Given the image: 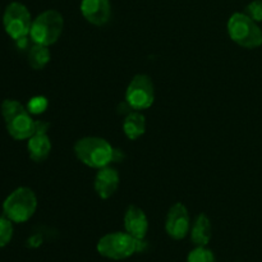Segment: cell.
Listing matches in <instances>:
<instances>
[{"label": "cell", "mask_w": 262, "mask_h": 262, "mask_svg": "<svg viewBox=\"0 0 262 262\" xmlns=\"http://www.w3.org/2000/svg\"><path fill=\"white\" fill-rule=\"evenodd\" d=\"M246 14L255 22H262V0H253L246 8Z\"/></svg>", "instance_id": "cell-20"}, {"label": "cell", "mask_w": 262, "mask_h": 262, "mask_svg": "<svg viewBox=\"0 0 262 262\" xmlns=\"http://www.w3.org/2000/svg\"><path fill=\"white\" fill-rule=\"evenodd\" d=\"M50 50L48 46L35 43L28 51V64L35 71H41L50 61Z\"/></svg>", "instance_id": "cell-16"}, {"label": "cell", "mask_w": 262, "mask_h": 262, "mask_svg": "<svg viewBox=\"0 0 262 262\" xmlns=\"http://www.w3.org/2000/svg\"><path fill=\"white\" fill-rule=\"evenodd\" d=\"M155 100L152 79L147 74H137L129 82L125 91V102L133 110L148 109Z\"/></svg>", "instance_id": "cell-8"}, {"label": "cell", "mask_w": 262, "mask_h": 262, "mask_svg": "<svg viewBox=\"0 0 262 262\" xmlns=\"http://www.w3.org/2000/svg\"><path fill=\"white\" fill-rule=\"evenodd\" d=\"M2 115L8 133L14 140H28L36 133V122L32 119L27 107L17 100H4L2 102Z\"/></svg>", "instance_id": "cell-2"}, {"label": "cell", "mask_w": 262, "mask_h": 262, "mask_svg": "<svg viewBox=\"0 0 262 262\" xmlns=\"http://www.w3.org/2000/svg\"><path fill=\"white\" fill-rule=\"evenodd\" d=\"M3 23L8 35L13 40L18 41L30 35L31 26H32V18H31L30 10L22 3H10L5 8Z\"/></svg>", "instance_id": "cell-7"}, {"label": "cell", "mask_w": 262, "mask_h": 262, "mask_svg": "<svg viewBox=\"0 0 262 262\" xmlns=\"http://www.w3.org/2000/svg\"><path fill=\"white\" fill-rule=\"evenodd\" d=\"M125 232L137 239H145L148 230V220L145 211L137 206H129L124 214Z\"/></svg>", "instance_id": "cell-12"}, {"label": "cell", "mask_w": 262, "mask_h": 262, "mask_svg": "<svg viewBox=\"0 0 262 262\" xmlns=\"http://www.w3.org/2000/svg\"><path fill=\"white\" fill-rule=\"evenodd\" d=\"M13 222L7 216L0 217V247H5L13 238Z\"/></svg>", "instance_id": "cell-18"}, {"label": "cell", "mask_w": 262, "mask_h": 262, "mask_svg": "<svg viewBox=\"0 0 262 262\" xmlns=\"http://www.w3.org/2000/svg\"><path fill=\"white\" fill-rule=\"evenodd\" d=\"M189 229H191V220H189L188 210L183 204L177 202L169 209L165 222L166 233L173 239L181 241L186 238Z\"/></svg>", "instance_id": "cell-9"}, {"label": "cell", "mask_w": 262, "mask_h": 262, "mask_svg": "<svg viewBox=\"0 0 262 262\" xmlns=\"http://www.w3.org/2000/svg\"><path fill=\"white\" fill-rule=\"evenodd\" d=\"M230 38L246 49H256L262 45V31L257 22L246 13H234L228 20Z\"/></svg>", "instance_id": "cell-6"}, {"label": "cell", "mask_w": 262, "mask_h": 262, "mask_svg": "<svg viewBox=\"0 0 262 262\" xmlns=\"http://www.w3.org/2000/svg\"><path fill=\"white\" fill-rule=\"evenodd\" d=\"M74 154L84 165L94 169H101L115 160L117 151L104 138L83 137L74 145Z\"/></svg>", "instance_id": "cell-1"}, {"label": "cell", "mask_w": 262, "mask_h": 262, "mask_svg": "<svg viewBox=\"0 0 262 262\" xmlns=\"http://www.w3.org/2000/svg\"><path fill=\"white\" fill-rule=\"evenodd\" d=\"M64 28L63 15L58 10L49 9L32 20L30 36L35 43L50 46L60 37Z\"/></svg>", "instance_id": "cell-5"}, {"label": "cell", "mask_w": 262, "mask_h": 262, "mask_svg": "<svg viewBox=\"0 0 262 262\" xmlns=\"http://www.w3.org/2000/svg\"><path fill=\"white\" fill-rule=\"evenodd\" d=\"M81 13L91 25L104 26L109 22L112 7L109 0H82Z\"/></svg>", "instance_id": "cell-10"}, {"label": "cell", "mask_w": 262, "mask_h": 262, "mask_svg": "<svg viewBox=\"0 0 262 262\" xmlns=\"http://www.w3.org/2000/svg\"><path fill=\"white\" fill-rule=\"evenodd\" d=\"M120 177L115 168L112 166H105L99 169L96 177H95V191L97 196L102 200H107L117 192L119 187Z\"/></svg>", "instance_id": "cell-11"}, {"label": "cell", "mask_w": 262, "mask_h": 262, "mask_svg": "<svg viewBox=\"0 0 262 262\" xmlns=\"http://www.w3.org/2000/svg\"><path fill=\"white\" fill-rule=\"evenodd\" d=\"M146 130V119L145 115L141 114L138 110L129 113L123 122V132L129 138L135 141L140 138Z\"/></svg>", "instance_id": "cell-15"}, {"label": "cell", "mask_w": 262, "mask_h": 262, "mask_svg": "<svg viewBox=\"0 0 262 262\" xmlns=\"http://www.w3.org/2000/svg\"><path fill=\"white\" fill-rule=\"evenodd\" d=\"M49 106V101L46 97L43 96H35L28 101L27 104V110L30 112V114L33 115H38V114H42Z\"/></svg>", "instance_id": "cell-19"}, {"label": "cell", "mask_w": 262, "mask_h": 262, "mask_svg": "<svg viewBox=\"0 0 262 262\" xmlns=\"http://www.w3.org/2000/svg\"><path fill=\"white\" fill-rule=\"evenodd\" d=\"M145 239H137L127 232H114L105 234L97 242L96 250L102 257L109 260H125L145 248Z\"/></svg>", "instance_id": "cell-3"}, {"label": "cell", "mask_w": 262, "mask_h": 262, "mask_svg": "<svg viewBox=\"0 0 262 262\" xmlns=\"http://www.w3.org/2000/svg\"><path fill=\"white\" fill-rule=\"evenodd\" d=\"M27 148L30 158L35 163L46 160L51 151V141L48 136V130H36L35 135L28 138Z\"/></svg>", "instance_id": "cell-13"}, {"label": "cell", "mask_w": 262, "mask_h": 262, "mask_svg": "<svg viewBox=\"0 0 262 262\" xmlns=\"http://www.w3.org/2000/svg\"><path fill=\"white\" fill-rule=\"evenodd\" d=\"M187 262H216L214 253L204 246H197L189 252Z\"/></svg>", "instance_id": "cell-17"}, {"label": "cell", "mask_w": 262, "mask_h": 262, "mask_svg": "<svg viewBox=\"0 0 262 262\" xmlns=\"http://www.w3.org/2000/svg\"><path fill=\"white\" fill-rule=\"evenodd\" d=\"M212 237L211 222L206 214H200L191 229V239L196 246L206 247Z\"/></svg>", "instance_id": "cell-14"}, {"label": "cell", "mask_w": 262, "mask_h": 262, "mask_svg": "<svg viewBox=\"0 0 262 262\" xmlns=\"http://www.w3.org/2000/svg\"><path fill=\"white\" fill-rule=\"evenodd\" d=\"M37 209L35 192L28 187L14 189L3 202V212L13 223H26L33 216Z\"/></svg>", "instance_id": "cell-4"}]
</instances>
